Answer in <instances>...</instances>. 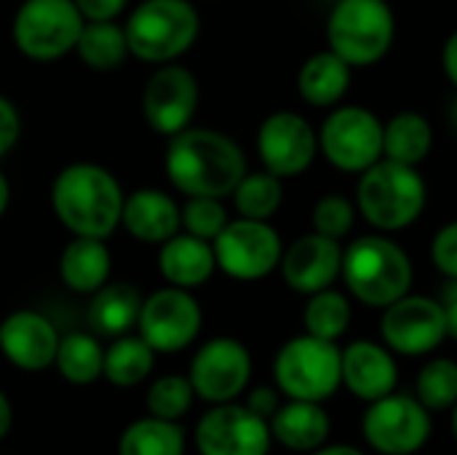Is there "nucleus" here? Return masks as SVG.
Here are the masks:
<instances>
[{"label":"nucleus","instance_id":"nucleus-1","mask_svg":"<svg viewBox=\"0 0 457 455\" xmlns=\"http://www.w3.org/2000/svg\"><path fill=\"white\" fill-rule=\"evenodd\" d=\"M166 177L187 198H225L249 174L241 145L217 129H185L169 139Z\"/></svg>","mask_w":457,"mask_h":455},{"label":"nucleus","instance_id":"nucleus-2","mask_svg":"<svg viewBox=\"0 0 457 455\" xmlns=\"http://www.w3.org/2000/svg\"><path fill=\"white\" fill-rule=\"evenodd\" d=\"M123 188L99 164H70L51 185V209L72 239H110L123 217Z\"/></svg>","mask_w":457,"mask_h":455},{"label":"nucleus","instance_id":"nucleus-3","mask_svg":"<svg viewBox=\"0 0 457 455\" xmlns=\"http://www.w3.org/2000/svg\"><path fill=\"white\" fill-rule=\"evenodd\" d=\"M343 282L367 308L386 311L410 295L412 263L407 252L383 233L361 236L343 249Z\"/></svg>","mask_w":457,"mask_h":455},{"label":"nucleus","instance_id":"nucleus-4","mask_svg":"<svg viewBox=\"0 0 457 455\" xmlns=\"http://www.w3.org/2000/svg\"><path fill=\"white\" fill-rule=\"evenodd\" d=\"M428 201V188L415 166L380 161L359 177L356 212L380 233H396L418 223Z\"/></svg>","mask_w":457,"mask_h":455},{"label":"nucleus","instance_id":"nucleus-5","mask_svg":"<svg viewBox=\"0 0 457 455\" xmlns=\"http://www.w3.org/2000/svg\"><path fill=\"white\" fill-rule=\"evenodd\" d=\"M396 40V16L388 0H337L327 19V46L351 70L372 67Z\"/></svg>","mask_w":457,"mask_h":455},{"label":"nucleus","instance_id":"nucleus-6","mask_svg":"<svg viewBox=\"0 0 457 455\" xmlns=\"http://www.w3.org/2000/svg\"><path fill=\"white\" fill-rule=\"evenodd\" d=\"M129 54L150 64H171L201 32L198 11L190 0H145L126 19Z\"/></svg>","mask_w":457,"mask_h":455},{"label":"nucleus","instance_id":"nucleus-7","mask_svg":"<svg viewBox=\"0 0 457 455\" xmlns=\"http://www.w3.org/2000/svg\"><path fill=\"white\" fill-rule=\"evenodd\" d=\"M273 378L284 397L321 405L343 386V351L335 343L297 335L278 349Z\"/></svg>","mask_w":457,"mask_h":455},{"label":"nucleus","instance_id":"nucleus-8","mask_svg":"<svg viewBox=\"0 0 457 455\" xmlns=\"http://www.w3.org/2000/svg\"><path fill=\"white\" fill-rule=\"evenodd\" d=\"M319 153L345 174H364L383 161V121L361 107H335L319 129Z\"/></svg>","mask_w":457,"mask_h":455},{"label":"nucleus","instance_id":"nucleus-9","mask_svg":"<svg viewBox=\"0 0 457 455\" xmlns=\"http://www.w3.org/2000/svg\"><path fill=\"white\" fill-rule=\"evenodd\" d=\"M86 19L72 0H24L13 16V43L32 62H54L75 51Z\"/></svg>","mask_w":457,"mask_h":455},{"label":"nucleus","instance_id":"nucleus-10","mask_svg":"<svg viewBox=\"0 0 457 455\" xmlns=\"http://www.w3.org/2000/svg\"><path fill=\"white\" fill-rule=\"evenodd\" d=\"M217 268L236 282L265 279L273 268L281 265L284 244L278 231L270 223L257 220H230L228 228L214 239Z\"/></svg>","mask_w":457,"mask_h":455},{"label":"nucleus","instance_id":"nucleus-11","mask_svg":"<svg viewBox=\"0 0 457 455\" xmlns=\"http://www.w3.org/2000/svg\"><path fill=\"white\" fill-rule=\"evenodd\" d=\"M367 445L380 455H415L431 437V413L410 394H391L361 418Z\"/></svg>","mask_w":457,"mask_h":455},{"label":"nucleus","instance_id":"nucleus-12","mask_svg":"<svg viewBox=\"0 0 457 455\" xmlns=\"http://www.w3.org/2000/svg\"><path fill=\"white\" fill-rule=\"evenodd\" d=\"M201 324L204 314L198 300L187 290L163 287L142 303L137 335L155 354H179L198 338Z\"/></svg>","mask_w":457,"mask_h":455},{"label":"nucleus","instance_id":"nucleus-13","mask_svg":"<svg viewBox=\"0 0 457 455\" xmlns=\"http://www.w3.org/2000/svg\"><path fill=\"white\" fill-rule=\"evenodd\" d=\"M187 378L198 400L212 408L230 405L249 386L252 354L236 338H212L195 351Z\"/></svg>","mask_w":457,"mask_h":455},{"label":"nucleus","instance_id":"nucleus-14","mask_svg":"<svg viewBox=\"0 0 457 455\" xmlns=\"http://www.w3.org/2000/svg\"><path fill=\"white\" fill-rule=\"evenodd\" d=\"M316 153L319 131L295 110H276L257 129V156L265 172L278 180L308 172Z\"/></svg>","mask_w":457,"mask_h":455},{"label":"nucleus","instance_id":"nucleus-15","mask_svg":"<svg viewBox=\"0 0 457 455\" xmlns=\"http://www.w3.org/2000/svg\"><path fill=\"white\" fill-rule=\"evenodd\" d=\"M383 346L402 357H426L447 338V316L442 300L428 295H407L388 306L380 319Z\"/></svg>","mask_w":457,"mask_h":455},{"label":"nucleus","instance_id":"nucleus-16","mask_svg":"<svg viewBox=\"0 0 457 455\" xmlns=\"http://www.w3.org/2000/svg\"><path fill=\"white\" fill-rule=\"evenodd\" d=\"M201 88L195 75L182 64H161L142 91V115L155 134L177 137L190 129L198 110Z\"/></svg>","mask_w":457,"mask_h":455},{"label":"nucleus","instance_id":"nucleus-17","mask_svg":"<svg viewBox=\"0 0 457 455\" xmlns=\"http://www.w3.org/2000/svg\"><path fill=\"white\" fill-rule=\"evenodd\" d=\"M270 445L268 421L246 410V405H217L195 426V448L201 455H268Z\"/></svg>","mask_w":457,"mask_h":455},{"label":"nucleus","instance_id":"nucleus-18","mask_svg":"<svg viewBox=\"0 0 457 455\" xmlns=\"http://www.w3.org/2000/svg\"><path fill=\"white\" fill-rule=\"evenodd\" d=\"M59 333L40 311H13L0 322V354L21 373H43L54 367Z\"/></svg>","mask_w":457,"mask_h":455},{"label":"nucleus","instance_id":"nucleus-19","mask_svg":"<svg viewBox=\"0 0 457 455\" xmlns=\"http://www.w3.org/2000/svg\"><path fill=\"white\" fill-rule=\"evenodd\" d=\"M278 268L287 287L303 295H319L332 290V282L343 274V247L327 236L305 233L284 249Z\"/></svg>","mask_w":457,"mask_h":455},{"label":"nucleus","instance_id":"nucleus-20","mask_svg":"<svg viewBox=\"0 0 457 455\" xmlns=\"http://www.w3.org/2000/svg\"><path fill=\"white\" fill-rule=\"evenodd\" d=\"M399 383V365L394 359V351H388L383 343L375 341H353L348 349H343V386L364 400L378 402L396 392Z\"/></svg>","mask_w":457,"mask_h":455},{"label":"nucleus","instance_id":"nucleus-21","mask_svg":"<svg viewBox=\"0 0 457 455\" xmlns=\"http://www.w3.org/2000/svg\"><path fill=\"white\" fill-rule=\"evenodd\" d=\"M120 225L139 244L163 247L182 228V206L158 188H139L126 196Z\"/></svg>","mask_w":457,"mask_h":455},{"label":"nucleus","instance_id":"nucleus-22","mask_svg":"<svg viewBox=\"0 0 457 455\" xmlns=\"http://www.w3.org/2000/svg\"><path fill=\"white\" fill-rule=\"evenodd\" d=\"M158 271L177 290H195L212 279L217 271L214 247L187 233H177L158 252Z\"/></svg>","mask_w":457,"mask_h":455},{"label":"nucleus","instance_id":"nucleus-23","mask_svg":"<svg viewBox=\"0 0 457 455\" xmlns=\"http://www.w3.org/2000/svg\"><path fill=\"white\" fill-rule=\"evenodd\" d=\"M270 434L278 445L295 453H316L327 445L332 432V418L316 402H295L289 400L281 410L268 421Z\"/></svg>","mask_w":457,"mask_h":455},{"label":"nucleus","instance_id":"nucleus-24","mask_svg":"<svg viewBox=\"0 0 457 455\" xmlns=\"http://www.w3.org/2000/svg\"><path fill=\"white\" fill-rule=\"evenodd\" d=\"M142 303L145 298L129 282H115L102 287L96 295H91L88 314H86L91 335L112 338V341L129 335V330H134L139 322Z\"/></svg>","mask_w":457,"mask_h":455},{"label":"nucleus","instance_id":"nucleus-25","mask_svg":"<svg viewBox=\"0 0 457 455\" xmlns=\"http://www.w3.org/2000/svg\"><path fill=\"white\" fill-rule=\"evenodd\" d=\"M112 257L99 239H72L59 257V276L67 290L78 295H96L107 287Z\"/></svg>","mask_w":457,"mask_h":455},{"label":"nucleus","instance_id":"nucleus-26","mask_svg":"<svg viewBox=\"0 0 457 455\" xmlns=\"http://www.w3.org/2000/svg\"><path fill=\"white\" fill-rule=\"evenodd\" d=\"M351 88V67L329 48L311 54L297 72V94L313 107H335Z\"/></svg>","mask_w":457,"mask_h":455},{"label":"nucleus","instance_id":"nucleus-27","mask_svg":"<svg viewBox=\"0 0 457 455\" xmlns=\"http://www.w3.org/2000/svg\"><path fill=\"white\" fill-rule=\"evenodd\" d=\"M434 147V129L423 113L402 110L383 123V158L415 166L428 158Z\"/></svg>","mask_w":457,"mask_h":455},{"label":"nucleus","instance_id":"nucleus-28","mask_svg":"<svg viewBox=\"0 0 457 455\" xmlns=\"http://www.w3.org/2000/svg\"><path fill=\"white\" fill-rule=\"evenodd\" d=\"M54 367L72 386H88L104 375V349L91 333H67L59 343Z\"/></svg>","mask_w":457,"mask_h":455},{"label":"nucleus","instance_id":"nucleus-29","mask_svg":"<svg viewBox=\"0 0 457 455\" xmlns=\"http://www.w3.org/2000/svg\"><path fill=\"white\" fill-rule=\"evenodd\" d=\"M185 429L161 418H139L118 437V455H185Z\"/></svg>","mask_w":457,"mask_h":455},{"label":"nucleus","instance_id":"nucleus-30","mask_svg":"<svg viewBox=\"0 0 457 455\" xmlns=\"http://www.w3.org/2000/svg\"><path fill=\"white\" fill-rule=\"evenodd\" d=\"M155 365V351L139 335H123L104 349V381L118 389L139 386Z\"/></svg>","mask_w":457,"mask_h":455},{"label":"nucleus","instance_id":"nucleus-31","mask_svg":"<svg viewBox=\"0 0 457 455\" xmlns=\"http://www.w3.org/2000/svg\"><path fill=\"white\" fill-rule=\"evenodd\" d=\"M75 54L94 70H112L129 54L126 29L115 21H86Z\"/></svg>","mask_w":457,"mask_h":455},{"label":"nucleus","instance_id":"nucleus-32","mask_svg":"<svg viewBox=\"0 0 457 455\" xmlns=\"http://www.w3.org/2000/svg\"><path fill=\"white\" fill-rule=\"evenodd\" d=\"M351 300L337 292V290H324L319 295H311L305 311H303V324H305V335L335 343L337 338H343L351 327Z\"/></svg>","mask_w":457,"mask_h":455},{"label":"nucleus","instance_id":"nucleus-33","mask_svg":"<svg viewBox=\"0 0 457 455\" xmlns=\"http://www.w3.org/2000/svg\"><path fill=\"white\" fill-rule=\"evenodd\" d=\"M284 201V188L281 180L268 174V172H252L246 174L238 188L233 190V204L236 212L244 220H257V223H268Z\"/></svg>","mask_w":457,"mask_h":455},{"label":"nucleus","instance_id":"nucleus-34","mask_svg":"<svg viewBox=\"0 0 457 455\" xmlns=\"http://www.w3.org/2000/svg\"><path fill=\"white\" fill-rule=\"evenodd\" d=\"M415 400L428 410V413H439V410H453L457 405V362L439 357L431 359L420 373H418V383H415Z\"/></svg>","mask_w":457,"mask_h":455},{"label":"nucleus","instance_id":"nucleus-35","mask_svg":"<svg viewBox=\"0 0 457 455\" xmlns=\"http://www.w3.org/2000/svg\"><path fill=\"white\" fill-rule=\"evenodd\" d=\"M193 400L195 392L187 375H163L150 383L145 405H147V416L177 424L182 416L190 413Z\"/></svg>","mask_w":457,"mask_h":455},{"label":"nucleus","instance_id":"nucleus-36","mask_svg":"<svg viewBox=\"0 0 457 455\" xmlns=\"http://www.w3.org/2000/svg\"><path fill=\"white\" fill-rule=\"evenodd\" d=\"M230 217L220 198H187L182 204V228L187 236L214 244V239L228 228Z\"/></svg>","mask_w":457,"mask_h":455},{"label":"nucleus","instance_id":"nucleus-37","mask_svg":"<svg viewBox=\"0 0 457 455\" xmlns=\"http://www.w3.org/2000/svg\"><path fill=\"white\" fill-rule=\"evenodd\" d=\"M311 220H313V233L327 236L332 241H340L353 231L356 206L340 193H327L316 201Z\"/></svg>","mask_w":457,"mask_h":455},{"label":"nucleus","instance_id":"nucleus-38","mask_svg":"<svg viewBox=\"0 0 457 455\" xmlns=\"http://www.w3.org/2000/svg\"><path fill=\"white\" fill-rule=\"evenodd\" d=\"M431 263L450 282H457V220L436 231L431 241Z\"/></svg>","mask_w":457,"mask_h":455},{"label":"nucleus","instance_id":"nucleus-39","mask_svg":"<svg viewBox=\"0 0 457 455\" xmlns=\"http://www.w3.org/2000/svg\"><path fill=\"white\" fill-rule=\"evenodd\" d=\"M19 134H21V118H19V110L13 107L11 99H5L0 94V158L5 153H11V147L19 142Z\"/></svg>","mask_w":457,"mask_h":455},{"label":"nucleus","instance_id":"nucleus-40","mask_svg":"<svg viewBox=\"0 0 457 455\" xmlns=\"http://www.w3.org/2000/svg\"><path fill=\"white\" fill-rule=\"evenodd\" d=\"M86 21H115L129 0H72Z\"/></svg>","mask_w":457,"mask_h":455},{"label":"nucleus","instance_id":"nucleus-41","mask_svg":"<svg viewBox=\"0 0 457 455\" xmlns=\"http://www.w3.org/2000/svg\"><path fill=\"white\" fill-rule=\"evenodd\" d=\"M246 410H252L262 421H270L281 410V394L273 386H257L246 394Z\"/></svg>","mask_w":457,"mask_h":455},{"label":"nucleus","instance_id":"nucleus-42","mask_svg":"<svg viewBox=\"0 0 457 455\" xmlns=\"http://www.w3.org/2000/svg\"><path fill=\"white\" fill-rule=\"evenodd\" d=\"M442 306H445V316H447V338L457 341V282H450V287L445 290Z\"/></svg>","mask_w":457,"mask_h":455},{"label":"nucleus","instance_id":"nucleus-43","mask_svg":"<svg viewBox=\"0 0 457 455\" xmlns=\"http://www.w3.org/2000/svg\"><path fill=\"white\" fill-rule=\"evenodd\" d=\"M442 67H445L447 80L457 88V29L455 32H450V38L445 40V48H442Z\"/></svg>","mask_w":457,"mask_h":455},{"label":"nucleus","instance_id":"nucleus-44","mask_svg":"<svg viewBox=\"0 0 457 455\" xmlns=\"http://www.w3.org/2000/svg\"><path fill=\"white\" fill-rule=\"evenodd\" d=\"M11 426H13V408H11L8 397L3 394V389H0V440H5Z\"/></svg>","mask_w":457,"mask_h":455},{"label":"nucleus","instance_id":"nucleus-45","mask_svg":"<svg viewBox=\"0 0 457 455\" xmlns=\"http://www.w3.org/2000/svg\"><path fill=\"white\" fill-rule=\"evenodd\" d=\"M311 455H364L359 448H353V445H324L321 451H316V453Z\"/></svg>","mask_w":457,"mask_h":455},{"label":"nucleus","instance_id":"nucleus-46","mask_svg":"<svg viewBox=\"0 0 457 455\" xmlns=\"http://www.w3.org/2000/svg\"><path fill=\"white\" fill-rule=\"evenodd\" d=\"M8 201H11V185H8L5 174L0 172V217H3L5 209H8Z\"/></svg>","mask_w":457,"mask_h":455},{"label":"nucleus","instance_id":"nucleus-47","mask_svg":"<svg viewBox=\"0 0 457 455\" xmlns=\"http://www.w3.org/2000/svg\"><path fill=\"white\" fill-rule=\"evenodd\" d=\"M450 429H453V437H455L457 442V405L453 408V416H450Z\"/></svg>","mask_w":457,"mask_h":455},{"label":"nucleus","instance_id":"nucleus-48","mask_svg":"<svg viewBox=\"0 0 457 455\" xmlns=\"http://www.w3.org/2000/svg\"><path fill=\"white\" fill-rule=\"evenodd\" d=\"M450 115H453V123L457 126V99H455V105H453V110H450Z\"/></svg>","mask_w":457,"mask_h":455}]
</instances>
